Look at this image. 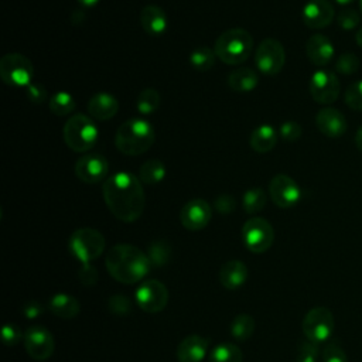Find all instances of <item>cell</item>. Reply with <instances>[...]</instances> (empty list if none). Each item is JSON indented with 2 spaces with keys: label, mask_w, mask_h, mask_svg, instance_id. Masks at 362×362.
<instances>
[{
  "label": "cell",
  "mask_w": 362,
  "mask_h": 362,
  "mask_svg": "<svg viewBox=\"0 0 362 362\" xmlns=\"http://www.w3.org/2000/svg\"><path fill=\"white\" fill-rule=\"evenodd\" d=\"M105 264L109 274L123 284L141 281L151 266L147 253L130 243H117L110 247L106 253Z\"/></svg>",
  "instance_id": "cell-2"
},
{
  "label": "cell",
  "mask_w": 362,
  "mask_h": 362,
  "mask_svg": "<svg viewBox=\"0 0 362 362\" xmlns=\"http://www.w3.org/2000/svg\"><path fill=\"white\" fill-rule=\"evenodd\" d=\"M249 277L246 264L240 260H229L222 264L219 270V281L228 290H236L242 287Z\"/></svg>",
  "instance_id": "cell-23"
},
{
  "label": "cell",
  "mask_w": 362,
  "mask_h": 362,
  "mask_svg": "<svg viewBox=\"0 0 362 362\" xmlns=\"http://www.w3.org/2000/svg\"><path fill=\"white\" fill-rule=\"evenodd\" d=\"M161 103L160 93L153 88L143 89L136 98V107L141 115H151L154 113Z\"/></svg>",
  "instance_id": "cell-31"
},
{
  "label": "cell",
  "mask_w": 362,
  "mask_h": 362,
  "mask_svg": "<svg viewBox=\"0 0 362 362\" xmlns=\"http://www.w3.org/2000/svg\"><path fill=\"white\" fill-rule=\"evenodd\" d=\"M23 344L27 354L35 361L48 359L55 349V341L52 334L41 325L28 327L24 331Z\"/></svg>",
  "instance_id": "cell-12"
},
{
  "label": "cell",
  "mask_w": 362,
  "mask_h": 362,
  "mask_svg": "<svg viewBox=\"0 0 362 362\" xmlns=\"http://www.w3.org/2000/svg\"><path fill=\"white\" fill-rule=\"evenodd\" d=\"M215 51L209 47H198L189 54V64L197 71H209L215 64Z\"/></svg>",
  "instance_id": "cell-33"
},
{
  "label": "cell",
  "mask_w": 362,
  "mask_h": 362,
  "mask_svg": "<svg viewBox=\"0 0 362 362\" xmlns=\"http://www.w3.org/2000/svg\"><path fill=\"white\" fill-rule=\"evenodd\" d=\"M107 305H109L110 313L115 315H119V317H126L132 311V303H130L129 297L122 293L113 294L109 298Z\"/></svg>",
  "instance_id": "cell-38"
},
{
  "label": "cell",
  "mask_w": 362,
  "mask_h": 362,
  "mask_svg": "<svg viewBox=\"0 0 362 362\" xmlns=\"http://www.w3.org/2000/svg\"><path fill=\"white\" fill-rule=\"evenodd\" d=\"M165 174H167V170H165L164 163L161 160L151 158L141 164V167L139 170V180L143 184L154 185V184L161 182L165 178Z\"/></svg>",
  "instance_id": "cell-27"
},
{
  "label": "cell",
  "mask_w": 362,
  "mask_h": 362,
  "mask_svg": "<svg viewBox=\"0 0 362 362\" xmlns=\"http://www.w3.org/2000/svg\"><path fill=\"white\" fill-rule=\"evenodd\" d=\"M81 264H82V267H81V270L78 272L79 280H81L85 286H92V284H95V283L98 281V277H99L96 267L92 266L90 263H81Z\"/></svg>",
  "instance_id": "cell-45"
},
{
  "label": "cell",
  "mask_w": 362,
  "mask_h": 362,
  "mask_svg": "<svg viewBox=\"0 0 362 362\" xmlns=\"http://www.w3.org/2000/svg\"><path fill=\"white\" fill-rule=\"evenodd\" d=\"M359 69V58L354 52H344L335 61V71L341 75L349 76Z\"/></svg>",
  "instance_id": "cell-35"
},
{
  "label": "cell",
  "mask_w": 362,
  "mask_h": 362,
  "mask_svg": "<svg viewBox=\"0 0 362 362\" xmlns=\"http://www.w3.org/2000/svg\"><path fill=\"white\" fill-rule=\"evenodd\" d=\"M335 48L324 34H314L305 42V54L311 64L317 66L328 65L334 58Z\"/></svg>",
  "instance_id": "cell-19"
},
{
  "label": "cell",
  "mask_w": 362,
  "mask_h": 362,
  "mask_svg": "<svg viewBox=\"0 0 362 362\" xmlns=\"http://www.w3.org/2000/svg\"><path fill=\"white\" fill-rule=\"evenodd\" d=\"M154 139L156 132L150 122L141 117H130L117 127L115 144L126 156H140L153 146Z\"/></svg>",
  "instance_id": "cell-3"
},
{
  "label": "cell",
  "mask_w": 362,
  "mask_h": 362,
  "mask_svg": "<svg viewBox=\"0 0 362 362\" xmlns=\"http://www.w3.org/2000/svg\"><path fill=\"white\" fill-rule=\"evenodd\" d=\"M147 256L153 266H163L171 257V246L167 240H154L147 249Z\"/></svg>",
  "instance_id": "cell-34"
},
{
  "label": "cell",
  "mask_w": 362,
  "mask_h": 362,
  "mask_svg": "<svg viewBox=\"0 0 362 362\" xmlns=\"http://www.w3.org/2000/svg\"><path fill=\"white\" fill-rule=\"evenodd\" d=\"M277 140H279V133L273 126L260 124L252 130L249 137V144L256 153L264 154L274 148V146L277 144Z\"/></svg>",
  "instance_id": "cell-24"
},
{
  "label": "cell",
  "mask_w": 362,
  "mask_h": 362,
  "mask_svg": "<svg viewBox=\"0 0 362 362\" xmlns=\"http://www.w3.org/2000/svg\"><path fill=\"white\" fill-rule=\"evenodd\" d=\"M243 355L238 345L230 342H221L209 352V362H242Z\"/></svg>",
  "instance_id": "cell-28"
},
{
  "label": "cell",
  "mask_w": 362,
  "mask_h": 362,
  "mask_svg": "<svg viewBox=\"0 0 362 362\" xmlns=\"http://www.w3.org/2000/svg\"><path fill=\"white\" fill-rule=\"evenodd\" d=\"M65 144L75 153L89 151L99 139V130L93 119L85 113L71 116L62 130Z\"/></svg>",
  "instance_id": "cell-5"
},
{
  "label": "cell",
  "mask_w": 362,
  "mask_h": 362,
  "mask_svg": "<svg viewBox=\"0 0 362 362\" xmlns=\"http://www.w3.org/2000/svg\"><path fill=\"white\" fill-rule=\"evenodd\" d=\"M25 93H27V98L33 102V103H42L45 99H47V89L38 83V82H31L27 88H25Z\"/></svg>",
  "instance_id": "cell-44"
},
{
  "label": "cell",
  "mask_w": 362,
  "mask_h": 362,
  "mask_svg": "<svg viewBox=\"0 0 362 362\" xmlns=\"http://www.w3.org/2000/svg\"><path fill=\"white\" fill-rule=\"evenodd\" d=\"M109 174V163L105 156L98 153H86L81 156L75 164V175L86 182L96 184L105 181Z\"/></svg>",
  "instance_id": "cell-15"
},
{
  "label": "cell",
  "mask_w": 362,
  "mask_h": 362,
  "mask_svg": "<svg viewBox=\"0 0 362 362\" xmlns=\"http://www.w3.org/2000/svg\"><path fill=\"white\" fill-rule=\"evenodd\" d=\"M335 321L332 313L327 307H314L303 318L301 328L304 337L315 344L325 342L334 332Z\"/></svg>",
  "instance_id": "cell-8"
},
{
  "label": "cell",
  "mask_w": 362,
  "mask_h": 362,
  "mask_svg": "<svg viewBox=\"0 0 362 362\" xmlns=\"http://www.w3.org/2000/svg\"><path fill=\"white\" fill-rule=\"evenodd\" d=\"M341 92L338 76L327 69H318L310 78L311 98L321 105L334 103Z\"/></svg>",
  "instance_id": "cell-13"
},
{
  "label": "cell",
  "mask_w": 362,
  "mask_h": 362,
  "mask_svg": "<svg viewBox=\"0 0 362 362\" xmlns=\"http://www.w3.org/2000/svg\"><path fill=\"white\" fill-rule=\"evenodd\" d=\"M355 38H356V44L362 48V27L356 31V35H355Z\"/></svg>",
  "instance_id": "cell-49"
},
{
  "label": "cell",
  "mask_w": 362,
  "mask_h": 362,
  "mask_svg": "<svg viewBox=\"0 0 362 362\" xmlns=\"http://www.w3.org/2000/svg\"><path fill=\"white\" fill-rule=\"evenodd\" d=\"M140 24L147 34L161 35L168 27V18L160 6L147 4L140 11Z\"/></svg>",
  "instance_id": "cell-21"
},
{
  "label": "cell",
  "mask_w": 362,
  "mask_h": 362,
  "mask_svg": "<svg viewBox=\"0 0 362 362\" xmlns=\"http://www.w3.org/2000/svg\"><path fill=\"white\" fill-rule=\"evenodd\" d=\"M286 62L283 44L276 38H264L256 48L255 64L257 69L267 76L277 75Z\"/></svg>",
  "instance_id": "cell-10"
},
{
  "label": "cell",
  "mask_w": 362,
  "mask_h": 362,
  "mask_svg": "<svg viewBox=\"0 0 362 362\" xmlns=\"http://www.w3.org/2000/svg\"><path fill=\"white\" fill-rule=\"evenodd\" d=\"M214 206H215L216 212H219L222 215H228V214H232L235 211L236 199L230 194H221L215 198Z\"/></svg>",
  "instance_id": "cell-43"
},
{
  "label": "cell",
  "mask_w": 362,
  "mask_h": 362,
  "mask_svg": "<svg viewBox=\"0 0 362 362\" xmlns=\"http://www.w3.org/2000/svg\"><path fill=\"white\" fill-rule=\"evenodd\" d=\"M106 206L122 222L137 221L146 206V195L139 177L127 171L109 175L102 185Z\"/></svg>",
  "instance_id": "cell-1"
},
{
  "label": "cell",
  "mask_w": 362,
  "mask_h": 362,
  "mask_svg": "<svg viewBox=\"0 0 362 362\" xmlns=\"http://www.w3.org/2000/svg\"><path fill=\"white\" fill-rule=\"evenodd\" d=\"M48 308L54 315H57L62 320H71V318H75L79 314L81 304L71 294L57 293L49 298Z\"/></svg>",
  "instance_id": "cell-25"
},
{
  "label": "cell",
  "mask_w": 362,
  "mask_h": 362,
  "mask_svg": "<svg viewBox=\"0 0 362 362\" xmlns=\"http://www.w3.org/2000/svg\"><path fill=\"white\" fill-rule=\"evenodd\" d=\"M119 110L117 99L107 92L95 93L88 100V112L96 120H109Z\"/></svg>",
  "instance_id": "cell-22"
},
{
  "label": "cell",
  "mask_w": 362,
  "mask_h": 362,
  "mask_svg": "<svg viewBox=\"0 0 362 362\" xmlns=\"http://www.w3.org/2000/svg\"><path fill=\"white\" fill-rule=\"evenodd\" d=\"M24 337V332L16 325V324H6L3 325L1 329V341L8 345L13 346L16 344H18Z\"/></svg>",
  "instance_id": "cell-42"
},
{
  "label": "cell",
  "mask_w": 362,
  "mask_h": 362,
  "mask_svg": "<svg viewBox=\"0 0 362 362\" xmlns=\"http://www.w3.org/2000/svg\"><path fill=\"white\" fill-rule=\"evenodd\" d=\"M242 239L250 252L263 253L273 245L274 230L267 219L253 216L243 223Z\"/></svg>",
  "instance_id": "cell-9"
},
{
  "label": "cell",
  "mask_w": 362,
  "mask_h": 362,
  "mask_svg": "<svg viewBox=\"0 0 362 362\" xmlns=\"http://www.w3.org/2000/svg\"><path fill=\"white\" fill-rule=\"evenodd\" d=\"M355 146L359 151H362V126L355 133Z\"/></svg>",
  "instance_id": "cell-47"
},
{
  "label": "cell",
  "mask_w": 362,
  "mask_h": 362,
  "mask_svg": "<svg viewBox=\"0 0 362 362\" xmlns=\"http://www.w3.org/2000/svg\"><path fill=\"white\" fill-rule=\"evenodd\" d=\"M345 103L354 110H362V79L352 82L345 89Z\"/></svg>",
  "instance_id": "cell-36"
},
{
  "label": "cell",
  "mask_w": 362,
  "mask_h": 362,
  "mask_svg": "<svg viewBox=\"0 0 362 362\" xmlns=\"http://www.w3.org/2000/svg\"><path fill=\"white\" fill-rule=\"evenodd\" d=\"M269 195L279 208H291L301 198L298 184L287 174H276L269 182Z\"/></svg>",
  "instance_id": "cell-14"
},
{
  "label": "cell",
  "mask_w": 362,
  "mask_h": 362,
  "mask_svg": "<svg viewBox=\"0 0 362 362\" xmlns=\"http://www.w3.org/2000/svg\"><path fill=\"white\" fill-rule=\"evenodd\" d=\"M48 107L55 116L62 117V116H66V115L72 113L76 107V103H75V99L72 98V95L69 92L59 90V92L54 93L49 98Z\"/></svg>",
  "instance_id": "cell-29"
},
{
  "label": "cell",
  "mask_w": 362,
  "mask_h": 362,
  "mask_svg": "<svg viewBox=\"0 0 362 362\" xmlns=\"http://www.w3.org/2000/svg\"><path fill=\"white\" fill-rule=\"evenodd\" d=\"M68 249L81 263H90L105 250V238L93 228H79L69 236Z\"/></svg>",
  "instance_id": "cell-6"
},
{
  "label": "cell",
  "mask_w": 362,
  "mask_h": 362,
  "mask_svg": "<svg viewBox=\"0 0 362 362\" xmlns=\"http://www.w3.org/2000/svg\"><path fill=\"white\" fill-rule=\"evenodd\" d=\"M212 218L211 205L202 198L189 199L180 211L181 225L188 230L204 229Z\"/></svg>",
  "instance_id": "cell-16"
},
{
  "label": "cell",
  "mask_w": 362,
  "mask_h": 362,
  "mask_svg": "<svg viewBox=\"0 0 362 362\" xmlns=\"http://www.w3.org/2000/svg\"><path fill=\"white\" fill-rule=\"evenodd\" d=\"M259 83V75L252 68H238L228 76V85L235 92H250Z\"/></svg>",
  "instance_id": "cell-26"
},
{
  "label": "cell",
  "mask_w": 362,
  "mask_h": 362,
  "mask_svg": "<svg viewBox=\"0 0 362 362\" xmlns=\"http://www.w3.org/2000/svg\"><path fill=\"white\" fill-rule=\"evenodd\" d=\"M337 21H338V25L342 28V30H354L359 21H361V17H359V13L352 8V7H345L339 11L338 17H337Z\"/></svg>",
  "instance_id": "cell-39"
},
{
  "label": "cell",
  "mask_w": 362,
  "mask_h": 362,
  "mask_svg": "<svg viewBox=\"0 0 362 362\" xmlns=\"http://www.w3.org/2000/svg\"><path fill=\"white\" fill-rule=\"evenodd\" d=\"M318 359V344L304 339L298 344L296 352V362H317Z\"/></svg>",
  "instance_id": "cell-37"
},
{
  "label": "cell",
  "mask_w": 362,
  "mask_h": 362,
  "mask_svg": "<svg viewBox=\"0 0 362 362\" xmlns=\"http://www.w3.org/2000/svg\"><path fill=\"white\" fill-rule=\"evenodd\" d=\"M23 314L25 315V318L33 320V318H38L42 313H44V307L41 303L38 301H30L23 307Z\"/></svg>",
  "instance_id": "cell-46"
},
{
  "label": "cell",
  "mask_w": 362,
  "mask_h": 362,
  "mask_svg": "<svg viewBox=\"0 0 362 362\" xmlns=\"http://www.w3.org/2000/svg\"><path fill=\"white\" fill-rule=\"evenodd\" d=\"M83 7H95L100 0H76Z\"/></svg>",
  "instance_id": "cell-48"
},
{
  "label": "cell",
  "mask_w": 362,
  "mask_h": 362,
  "mask_svg": "<svg viewBox=\"0 0 362 362\" xmlns=\"http://www.w3.org/2000/svg\"><path fill=\"white\" fill-rule=\"evenodd\" d=\"M317 129L327 137H339L346 132L345 116L335 107H322L315 115Z\"/></svg>",
  "instance_id": "cell-18"
},
{
  "label": "cell",
  "mask_w": 362,
  "mask_h": 362,
  "mask_svg": "<svg viewBox=\"0 0 362 362\" xmlns=\"http://www.w3.org/2000/svg\"><path fill=\"white\" fill-rule=\"evenodd\" d=\"M253 48V37L245 28H229L223 31L215 41L214 51L216 57L228 65L245 62Z\"/></svg>",
  "instance_id": "cell-4"
},
{
  "label": "cell",
  "mask_w": 362,
  "mask_h": 362,
  "mask_svg": "<svg viewBox=\"0 0 362 362\" xmlns=\"http://www.w3.org/2000/svg\"><path fill=\"white\" fill-rule=\"evenodd\" d=\"M359 10H361V14H362V0H359Z\"/></svg>",
  "instance_id": "cell-51"
},
{
  "label": "cell",
  "mask_w": 362,
  "mask_h": 362,
  "mask_svg": "<svg viewBox=\"0 0 362 362\" xmlns=\"http://www.w3.org/2000/svg\"><path fill=\"white\" fill-rule=\"evenodd\" d=\"M335 11L328 0H310L304 4L301 17L304 24L311 30L327 27L334 20Z\"/></svg>",
  "instance_id": "cell-17"
},
{
  "label": "cell",
  "mask_w": 362,
  "mask_h": 362,
  "mask_svg": "<svg viewBox=\"0 0 362 362\" xmlns=\"http://www.w3.org/2000/svg\"><path fill=\"white\" fill-rule=\"evenodd\" d=\"M322 362H348V356L339 344L329 342L322 351Z\"/></svg>",
  "instance_id": "cell-41"
},
{
  "label": "cell",
  "mask_w": 362,
  "mask_h": 362,
  "mask_svg": "<svg viewBox=\"0 0 362 362\" xmlns=\"http://www.w3.org/2000/svg\"><path fill=\"white\" fill-rule=\"evenodd\" d=\"M136 304L148 314L160 313L168 303V290L158 280H144L134 291Z\"/></svg>",
  "instance_id": "cell-11"
},
{
  "label": "cell",
  "mask_w": 362,
  "mask_h": 362,
  "mask_svg": "<svg viewBox=\"0 0 362 362\" xmlns=\"http://www.w3.org/2000/svg\"><path fill=\"white\" fill-rule=\"evenodd\" d=\"M355 0H335V3L337 4H339V6H349V4H352Z\"/></svg>",
  "instance_id": "cell-50"
},
{
  "label": "cell",
  "mask_w": 362,
  "mask_h": 362,
  "mask_svg": "<svg viewBox=\"0 0 362 362\" xmlns=\"http://www.w3.org/2000/svg\"><path fill=\"white\" fill-rule=\"evenodd\" d=\"M255 331V320L249 314H238L230 324V334L238 341H246Z\"/></svg>",
  "instance_id": "cell-32"
},
{
  "label": "cell",
  "mask_w": 362,
  "mask_h": 362,
  "mask_svg": "<svg viewBox=\"0 0 362 362\" xmlns=\"http://www.w3.org/2000/svg\"><path fill=\"white\" fill-rule=\"evenodd\" d=\"M301 133H303V129L301 126L297 123V122H293V120H288V122H284L280 129H279V136L287 141V143H293V141H297L300 137H301Z\"/></svg>",
  "instance_id": "cell-40"
},
{
  "label": "cell",
  "mask_w": 362,
  "mask_h": 362,
  "mask_svg": "<svg viewBox=\"0 0 362 362\" xmlns=\"http://www.w3.org/2000/svg\"><path fill=\"white\" fill-rule=\"evenodd\" d=\"M209 348V341L198 334L185 337L177 346L178 362H201Z\"/></svg>",
  "instance_id": "cell-20"
},
{
  "label": "cell",
  "mask_w": 362,
  "mask_h": 362,
  "mask_svg": "<svg viewBox=\"0 0 362 362\" xmlns=\"http://www.w3.org/2000/svg\"><path fill=\"white\" fill-rule=\"evenodd\" d=\"M33 62L20 52H8L0 59V78L14 88L28 86L33 82Z\"/></svg>",
  "instance_id": "cell-7"
},
{
  "label": "cell",
  "mask_w": 362,
  "mask_h": 362,
  "mask_svg": "<svg viewBox=\"0 0 362 362\" xmlns=\"http://www.w3.org/2000/svg\"><path fill=\"white\" fill-rule=\"evenodd\" d=\"M266 202H267V195L259 187L249 188L247 191H245V194L242 197L243 211L249 215L260 212L266 206Z\"/></svg>",
  "instance_id": "cell-30"
}]
</instances>
